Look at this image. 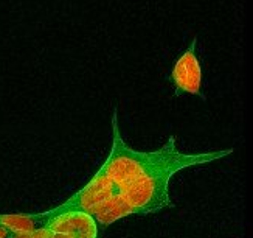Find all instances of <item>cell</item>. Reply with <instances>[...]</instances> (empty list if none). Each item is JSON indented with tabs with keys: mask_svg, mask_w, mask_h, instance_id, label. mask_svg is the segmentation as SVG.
I'll list each match as a JSON object with an SVG mask.
<instances>
[{
	"mask_svg": "<svg viewBox=\"0 0 253 238\" xmlns=\"http://www.w3.org/2000/svg\"><path fill=\"white\" fill-rule=\"evenodd\" d=\"M112 149L104 162L107 176L112 186V194L123 193L135 181L154 170L177 168L180 171L190 167L210 164V162L221 160L233 154V149H217L201 154H183L175 146L174 136H171L168 142L156 151L132 149L125 143L122 134H120L117 111H114L112 115Z\"/></svg>",
	"mask_w": 253,
	"mask_h": 238,
	"instance_id": "1",
	"label": "cell"
},
{
	"mask_svg": "<svg viewBox=\"0 0 253 238\" xmlns=\"http://www.w3.org/2000/svg\"><path fill=\"white\" fill-rule=\"evenodd\" d=\"M111 196H112V186H111V181H109L106 167L103 164L101 168L95 173V176L87 182L80 191H76L73 196H70L65 202L59 204L58 207L42 212V215L48 223L53 218H56V216L62 213H70V212H84V213L92 215Z\"/></svg>",
	"mask_w": 253,
	"mask_h": 238,
	"instance_id": "2",
	"label": "cell"
},
{
	"mask_svg": "<svg viewBox=\"0 0 253 238\" xmlns=\"http://www.w3.org/2000/svg\"><path fill=\"white\" fill-rule=\"evenodd\" d=\"M196 50L197 39L194 38L188 48L175 59L168 78L172 83L175 96H180L182 94H191L205 100L202 94V69Z\"/></svg>",
	"mask_w": 253,
	"mask_h": 238,
	"instance_id": "3",
	"label": "cell"
},
{
	"mask_svg": "<svg viewBox=\"0 0 253 238\" xmlns=\"http://www.w3.org/2000/svg\"><path fill=\"white\" fill-rule=\"evenodd\" d=\"M47 226L48 238H98V223L90 213H62Z\"/></svg>",
	"mask_w": 253,
	"mask_h": 238,
	"instance_id": "4",
	"label": "cell"
},
{
	"mask_svg": "<svg viewBox=\"0 0 253 238\" xmlns=\"http://www.w3.org/2000/svg\"><path fill=\"white\" fill-rule=\"evenodd\" d=\"M48 224L42 212L38 213H0V227L11 234H33Z\"/></svg>",
	"mask_w": 253,
	"mask_h": 238,
	"instance_id": "5",
	"label": "cell"
},
{
	"mask_svg": "<svg viewBox=\"0 0 253 238\" xmlns=\"http://www.w3.org/2000/svg\"><path fill=\"white\" fill-rule=\"evenodd\" d=\"M31 238H48V226L35 231V232L31 234Z\"/></svg>",
	"mask_w": 253,
	"mask_h": 238,
	"instance_id": "6",
	"label": "cell"
},
{
	"mask_svg": "<svg viewBox=\"0 0 253 238\" xmlns=\"http://www.w3.org/2000/svg\"><path fill=\"white\" fill-rule=\"evenodd\" d=\"M8 238H31V234H11V232H8Z\"/></svg>",
	"mask_w": 253,
	"mask_h": 238,
	"instance_id": "7",
	"label": "cell"
}]
</instances>
